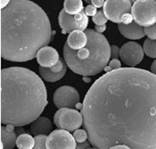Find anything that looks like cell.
Instances as JSON below:
<instances>
[{
    "label": "cell",
    "mask_w": 156,
    "mask_h": 149,
    "mask_svg": "<svg viewBox=\"0 0 156 149\" xmlns=\"http://www.w3.org/2000/svg\"><path fill=\"white\" fill-rule=\"evenodd\" d=\"M81 113L94 148L156 149V75L136 68L108 72L87 91Z\"/></svg>",
    "instance_id": "obj_1"
},
{
    "label": "cell",
    "mask_w": 156,
    "mask_h": 149,
    "mask_svg": "<svg viewBox=\"0 0 156 149\" xmlns=\"http://www.w3.org/2000/svg\"><path fill=\"white\" fill-rule=\"evenodd\" d=\"M52 29L47 14L30 0H11L1 9V57L12 62L37 58L48 46Z\"/></svg>",
    "instance_id": "obj_2"
},
{
    "label": "cell",
    "mask_w": 156,
    "mask_h": 149,
    "mask_svg": "<svg viewBox=\"0 0 156 149\" xmlns=\"http://www.w3.org/2000/svg\"><path fill=\"white\" fill-rule=\"evenodd\" d=\"M48 105L46 86L35 72L22 67L1 71V123L21 127L40 117Z\"/></svg>",
    "instance_id": "obj_3"
},
{
    "label": "cell",
    "mask_w": 156,
    "mask_h": 149,
    "mask_svg": "<svg viewBox=\"0 0 156 149\" xmlns=\"http://www.w3.org/2000/svg\"><path fill=\"white\" fill-rule=\"evenodd\" d=\"M86 47L76 51L67 43L64 46V58L67 66L74 73L83 76H91L100 73L109 63L111 50L105 36L93 29H87Z\"/></svg>",
    "instance_id": "obj_4"
},
{
    "label": "cell",
    "mask_w": 156,
    "mask_h": 149,
    "mask_svg": "<svg viewBox=\"0 0 156 149\" xmlns=\"http://www.w3.org/2000/svg\"><path fill=\"white\" fill-rule=\"evenodd\" d=\"M134 21L143 27L156 23V2L154 0H137L132 7Z\"/></svg>",
    "instance_id": "obj_5"
},
{
    "label": "cell",
    "mask_w": 156,
    "mask_h": 149,
    "mask_svg": "<svg viewBox=\"0 0 156 149\" xmlns=\"http://www.w3.org/2000/svg\"><path fill=\"white\" fill-rule=\"evenodd\" d=\"M54 123L59 129L74 132L83 124V116L76 109L63 108L55 113Z\"/></svg>",
    "instance_id": "obj_6"
},
{
    "label": "cell",
    "mask_w": 156,
    "mask_h": 149,
    "mask_svg": "<svg viewBox=\"0 0 156 149\" xmlns=\"http://www.w3.org/2000/svg\"><path fill=\"white\" fill-rule=\"evenodd\" d=\"M53 100L55 105L58 109H74L79 103L80 95L74 87L63 86L55 91Z\"/></svg>",
    "instance_id": "obj_7"
},
{
    "label": "cell",
    "mask_w": 156,
    "mask_h": 149,
    "mask_svg": "<svg viewBox=\"0 0 156 149\" xmlns=\"http://www.w3.org/2000/svg\"><path fill=\"white\" fill-rule=\"evenodd\" d=\"M47 149H76V141L73 135L66 130H55L48 136Z\"/></svg>",
    "instance_id": "obj_8"
},
{
    "label": "cell",
    "mask_w": 156,
    "mask_h": 149,
    "mask_svg": "<svg viewBox=\"0 0 156 149\" xmlns=\"http://www.w3.org/2000/svg\"><path fill=\"white\" fill-rule=\"evenodd\" d=\"M132 7L130 0H105L103 10L108 20L113 23L120 24L121 16L132 11Z\"/></svg>",
    "instance_id": "obj_9"
},
{
    "label": "cell",
    "mask_w": 156,
    "mask_h": 149,
    "mask_svg": "<svg viewBox=\"0 0 156 149\" xmlns=\"http://www.w3.org/2000/svg\"><path fill=\"white\" fill-rule=\"evenodd\" d=\"M144 47L136 42H128L121 48L120 58L123 63L130 67H135L142 62L144 57Z\"/></svg>",
    "instance_id": "obj_10"
},
{
    "label": "cell",
    "mask_w": 156,
    "mask_h": 149,
    "mask_svg": "<svg viewBox=\"0 0 156 149\" xmlns=\"http://www.w3.org/2000/svg\"><path fill=\"white\" fill-rule=\"evenodd\" d=\"M58 25L64 32L70 33L76 30L83 32L87 30L88 25V18L83 11L82 19L80 20H76L74 16H70L65 11V9H62L58 15Z\"/></svg>",
    "instance_id": "obj_11"
},
{
    "label": "cell",
    "mask_w": 156,
    "mask_h": 149,
    "mask_svg": "<svg viewBox=\"0 0 156 149\" xmlns=\"http://www.w3.org/2000/svg\"><path fill=\"white\" fill-rule=\"evenodd\" d=\"M67 64L62 59H59L58 64L53 68H39L41 77L48 82H56L62 79L66 73Z\"/></svg>",
    "instance_id": "obj_12"
},
{
    "label": "cell",
    "mask_w": 156,
    "mask_h": 149,
    "mask_svg": "<svg viewBox=\"0 0 156 149\" xmlns=\"http://www.w3.org/2000/svg\"><path fill=\"white\" fill-rule=\"evenodd\" d=\"M59 55L57 50L52 47H46L41 48L37 54V61L41 67L53 68L59 61Z\"/></svg>",
    "instance_id": "obj_13"
},
{
    "label": "cell",
    "mask_w": 156,
    "mask_h": 149,
    "mask_svg": "<svg viewBox=\"0 0 156 149\" xmlns=\"http://www.w3.org/2000/svg\"><path fill=\"white\" fill-rule=\"evenodd\" d=\"M118 29L121 33V35L125 36L126 38L131 40H138L144 37L145 32L144 28L136 24L135 21L130 25H123L118 24Z\"/></svg>",
    "instance_id": "obj_14"
},
{
    "label": "cell",
    "mask_w": 156,
    "mask_h": 149,
    "mask_svg": "<svg viewBox=\"0 0 156 149\" xmlns=\"http://www.w3.org/2000/svg\"><path fill=\"white\" fill-rule=\"evenodd\" d=\"M87 40H88L87 36L85 32L76 30L69 34L66 43L72 50L78 51L86 47V45L87 44Z\"/></svg>",
    "instance_id": "obj_15"
},
{
    "label": "cell",
    "mask_w": 156,
    "mask_h": 149,
    "mask_svg": "<svg viewBox=\"0 0 156 149\" xmlns=\"http://www.w3.org/2000/svg\"><path fill=\"white\" fill-rule=\"evenodd\" d=\"M52 122L46 117H39L31 123V131L34 136H47L52 132Z\"/></svg>",
    "instance_id": "obj_16"
},
{
    "label": "cell",
    "mask_w": 156,
    "mask_h": 149,
    "mask_svg": "<svg viewBox=\"0 0 156 149\" xmlns=\"http://www.w3.org/2000/svg\"><path fill=\"white\" fill-rule=\"evenodd\" d=\"M17 135L13 130L9 131L7 127H1V142L4 144V149H13L16 145Z\"/></svg>",
    "instance_id": "obj_17"
},
{
    "label": "cell",
    "mask_w": 156,
    "mask_h": 149,
    "mask_svg": "<svg viewBox=\"0 0 156 149\" xmlns=\"http://www.w3.org/2000/svg\"><path fill=\"white\" fill-rule=\"evenodd\" d=\"M64 9L70 16H76L83 10V3L82 0H65Z\"/></svg>",
    "instance_id": "obj_18"
},
{
    "label": "cell",
    "mask_w": 156,
    "mask_h": 149,
    "mask_svg": "<svg viewBox=\"0 0 156 149\" xmlns=\"http://www.w3.org/2000/svg\"><path fill=\"white\" fill-rule=\"evenodd\" d=\"M16 146L19 149H33L35 146V138L29 134H20L17 137Z\"/></svg>",
    "instance_id": "obj_19"
},
{
    "label": "cell",
    "mask_w": 156,
    "mask_h": 149,
    "mask_svg": "<svg viewBox=\"0 0 156 149\" xmlns=\"http://www.w3.org/2000/svg\"><path fill=\"white\" fill-rule=\"evenodd\" d=\"M144 54L149 58L156 59V40L148 38L144 43Z\"/></svg>",
    "instance_id": "obj_20"
},
{
    "label": "cell",
    "mask_w": 156,
    "mask_h": 149,
    "mask_svg": "<svg viewBox=\"0 0 156 149\" xmlns=\"http://www.w3.org/2000/svg\"><path fill=\"white\" fill-rule=\"evenodd\" d=\"M108 21V18L104 13V10H98L97 14L94 16H93V22L96 26H102L105 25L106 22Z\"/></svg>",
    "instance_id": "obj_21"
},
{
    "label": "cell",
    "mask_w": 156,
    "mask_h": 149,
    "mask_svg": "<svg viewBox=\"0 0 156 149\" xmlns=\"http://www.w3.org/2000/svg\"><path fill=\"white\" fill-rule=\"evenodd\" d=\"M73 137L77 143H82V142L87 141V138H88V134L86 130L78 129L74 131Z\"/></svg>",
    "instance_id": "obj_22"
},
{
    "label": "cell",
    "mask_w": 156,
    "mask_h": 149,
    "mask_svg": "<svg viewBox=\"0 0 156 149\" xmlns=\"http://www.w3.org/2000/svg\"><path fill=\"white\" fill-rule=\"evenodd\" d=\"M47 136H36L35 137V146L33 149H47L46 146V140H47Z\"/></svg>",
    "instance_id": "obj_23"
},
{
    "label": "cell",
    "mask_w": 156,
    "mask_h": 149,
    "mask_svg": "<svg viewBox=\"0 0 156 149\" xmlns=\"http://www.w3.org/2000/svg\"><path fill=\"white\" fill-rule=\"evenodd\" d=\"M121 64L120 62V60L118 59H112L109 61V65L105 68V71L108 73V72H110V71H115V70L121 69Z\"/></svg>",
    "instance_id": "obj_24"
},
{
    "label": "cell",
    "mask_w": 156,
    "mask_h": 149,
    "mask_svg": "<svg viewBox=\"0 0 156 149\" xmlns=\"http://www.w3.org/2000/svg\"><path fill=\"white\" fill-rule=\"evenodd\" d=\"M145 35L151 40H156V23L151 26L144 28Z\"/></svg>",
    "instance_id": "obj_25"
},
{
    "label": "cell",
    "mask_w": 156,
    "mask_h": 149,
    "mask_svg": "<svg viewBox=\"0 0 156 149\" xmlns=\"http://www.w3.org/2000/svg\"><path fill=\"white\" fill-rule=\"evenodd\" d=\"M133 16L132 13H126L123 16H121V23L123 25H130L131 23H133Z\"/></svg>",
    "instance_id": "obj_26"
},
{
    "label": "cell",
    "mask_w": 156,
    "mask_h": 149,
    "mask_svg": "<svg viewBox=\"0 0 156 149\" xmlns=\"http://www.w3.org/2000/svg\"><path fill=\"white\" fill-rule=\"evenodd\" d=\"M84 11L86 13V15L87 16H94L96 14H97V8L94 6L93 4H89V5H87L85 9H84Z\"/></svg>",
    "instance_id": "obj_27"
},
{
    "label": "cell",
    "mask_w": 156,
    "mask_h": 149,
    "mask_svg": "<svg viewBox=\"0 0 156 149\" xmlns=\"http://www.w3.org/2000/svg\"><path fill=\"white\" fill-rule=\"evenodd\" d=\"M110 50H111V58L112 59H118V57H120L121 49L117 46H115V45L110 46Z\"/></svg>",
    "instance_id": "obj_28"
},
{
    "label": "cell",
    "mask_w": 156,
    "mask_h": 149,
    "mask_svg": "<svg viewBox=\"0 0 156 149\" xmlns=\"http://www.w3.org/2000/svg\"><path fill=\"white\" fill-rule=\"evenodd\" d=\"M91 146L90 141H84L82 143L76 142V149H91Z\"/></svg>",
    "instance_id": "obj_29"
},
{
    "label": "cell",
    "mask_w": 156,
    "mask_h": 149,
    "mask_svg": "<svg viewBox=\"0 0 156 149\" xmlns=\"http://www.w3.org/2000/svg\"><path fill=\"white\" fill-rule=\"evenodd\" d=\"M105 3V0H92L91 4H93L94 6H95L96 8H101L104 7Z\"/></svg>",
    "instance_id": "obj_30"
},
{
    "label": "cell",
    "mask_w": 156,
    "mask_h": 149,
    "mask_svg": "<svg viewBox=\"0 0 156 149\" xmlns=\"http://www.w3.org/2000/svg\"><path fill=\"white\" fill-rule=\"evenodd\" d=\"M106 30V25L102 26H95V31L98 33H103Z\"/></svg>",
    "instance_id": "obj_31"
},
{
    "label": "cell",
    "mask_w": 156,
    "mask_h": 149,
    "mask_svg": "<svg viewBox=\"0 0 156 149\" xmlns=\"http://www.w3.org/2000/svg\"><path fill=\"white\" fill-rule=\"evenodd\" d=\"M11 2V0H0V4H1V9H4L6 6H8L9 4Z\"/></svg>",
    "instance_id": "obj_32"
},
{
    "label": "cell",
    "mask_w": 156,
    "mask_h": 149,
    "mask_svg": "<svg viewBox=\"0 0 156 149\" xmlns=\"http://www.w3.org/2000/svg\"><path fill=\"white\" fill-rule=\"evenodd\" d=\"M109 149H132L131 147H129L128 146L126 145H116L111 147Z\"/></svg>",
    "instance_id": "obj_33"
},
{
    "label": "cell",
    "mask_w": 156,
    "mask_h": 149,
    "mask_svg": "<svg viewBox=\"0 0 156 149\" xmlns=\"http://www.w3.org/2000/svg\"><path fill=\"white\" fill-rule=\"evenodd\" d=\"M151 72L156 75V59L153 62L152 64H151Z\"/></svg>",
    "instance_id": "obj_34"
},
{
    "label": "cell",
    "mask_w": 156,
    "mask_h": 149,
    "mask_svg": "<svg viewBox=\"0 0 156 149\" xmlns=\"http://www.w3.org/2000/svg\"><path fill=\"white\" fill-rule=\"evenodd\" d=\"M84 81H86L85 82H90V78H87V76H84Z\"/></svg>",
    "instance_id": "obj_35"
},
{
    "label": "cell",
    "mask_w": 156,
    "mask_h": 149,
    "mask_svg": "<svg viewBox=\"0 0 156 149\" xmlns=\"http://www.w3.org/2000/svg\"><path fill=\"white\" fill-rule=\"evenodd\" d=\"M84 1L86 2L87 4H91V1H92V0H84Z\"/></svg>",
    "instance_id": "obj_36"
},
{
    "label": "cell",
    "mask_w": 156,
    "mask_h": 149,
    "mask_svg": "<svg viewBox=\"0 0 156 149\" xmlns=\"http://www.w3.org/2000/svg\"><path fill=\"white\" fill-rule=\"evenodd\" d=\"M130 1H131V3H132V4H134V3H135V2H136L137 0H130Z\"/></svg>",
    "instance_id": "obj_37"
},
{
    "label": "cell",
    "mask_w": 156,
    "mask_h": 149,
    "mask_svg": "<svg viewBox=\"0 0 156 149\" xmlns=\"http://www.w3.org/2000/svg\"><path fill=\"white\" fill-rule=\"evenodd\" d=\"M154 1H155V2H156V0H154Z\"/></svg>",
    "instance_id": "obj_38"
},
{
    "label": "cell",
    "mask_w": 156,
    "mask_h": 149,
    "mask_svg": "<svg viewBox=\"0 0 156 149\" xmlns=\"http://www.w3.org/2000/svg\"><path fill=\"white\" fill-rule=\"evenodd\" d=\"M94 149H95V148H94Z\"/></svg>",
    "instance_id": "obj_39"
}]
</instances>
